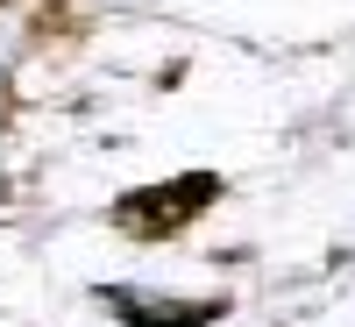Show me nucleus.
I'll return each mask as SVG.
<instances>
[{"instance_id": "f257e3e1", "label": "nucleus", "mask_w": 355, "mask_h": 327, "mask_svg": "<svg viewBox=\"0 0 355 327\" xmlns=\"http://www.w3.org/2000/svg\"><path fill=\"white\" fill-rule=\"evenodd\" d=\"M220 171H178L164 185H135L107 206L114 235H128V242H171V235H185L206 206H220Z\"/></svg>"}, {"instance_id": "f03ea898", "label": "nucleus", "mask_w": 355, "mask_h": 327, "mask_svg": "<svg viewBox=\"0 0 355 327\" xmlns=\"http://www.w3.org/2000/svg\"><path fill=\"white\" fill-rule=\"evenodd\" d=\"M100 299L121 327H214L227 313V299H150V292H128V285H100Z\"/></svg>"}, {"instance_id": "7ed1b4c3", "label": "nucleus", "mask_w": 355, "mask_h": 327, "mask_svg": "<svg viewBox=\"0 0 355 327\" xmlns=\"http://www.w3.org/2000/svg\"><path fill=\"white\" fill-rule=\"evenodd\" d=\"M0 93H8V78H0Z\"/></svg>"}, {"instance_id": "20e7f679", "label": "nucleus", "mask_w": 355, "mask_h": 327, "mask_svg": "<svg viewBox=\"0 0 355 327\" xmlns=\"http://www.w3.org/2000/svg\"><path fill=\"white\" fill-rule=\"evenodd\" d=\"M0 8H8V0H0Z\"/></svg>"}]
</instances>
